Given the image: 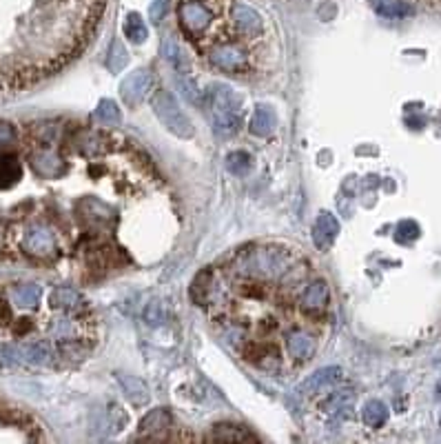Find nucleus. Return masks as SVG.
<instances>
[{"instance_id":"1","label":"nucleus","mask_w":441,"mask_h":444,"mask_svg":"<svg viewBox=\"0 0 441 444\" xmlns=\"http://www.w3.org/2000/svg\"><path fill=\"white\" fill-rule=\"evenodd\" d=\"M191 298L213 334L257 373L288 378L331 331V287L288 243H248L195 278Z\"/></svg>"},{"instance_id":"2","label":"nucleus","mask_w":441,"mask_h":444,"mask_svg":"<svg viewBox=\"0 0 441 444\" xmlns=\"http://www.w3.org/2000/svg\"><path fill=\"white\" fill-rule=\"evenodd\" d=\"M231 5L233 3L229 0H180L178 3L180 31L200 54L229 27Z\"/></svg>"},{"instance_id":"3","label":"nucleus","mask_w":441,"mask_h":444,"mask_svg":"<svg viewBox=\"0 0 441 444\" xmlns=\"http://www.w3.org/2000/svg\"><path fill=\"white\" fill-rule=\"evenodd\" d=\"M211 118H213V131H216L218 138H222V141L233 138L242 129V118H244L242 96L235 94L231 87L218 85L216 92H213Z\"/></svg>"},{"instance_id":"4","label":"nucleus","mask_w":441,"mask_h":444,"mask_svg":"<svg viewBox=\"0 0 441 444\" xmlns=\"http://www.w3.org/2000/svg\"><path fill=\"white\" fill-rule=\"evenodd\" d=\"M151 107H154V113L171 134L180 136V138H191L193 136L191 120L184 116V111L180 109L178 100H175L173 94L160 89V92H156L154 98H151Z\"/></svg>"},{"instance_id":"5","label":"nucleus","mask_w":441,"mask_h":444,"mask_svg":"<svg viewBox=\"0 0 441 444\" xmlns=\"http://www.w3.org/2000/svg\"><path fill=\"white\" fill-rule=\"evenodd\" d=\"M151 89H154V76L149 71H135L122 80L120 96L129 107H137L149 96Z\"/></svg>"},{"instance_id":"6","label":"nucleus","mask_w":441,"mask_h":444,"mask_svg":"<svg viewBox=\"0 0 441 444\" xmlns=\"http://www.w3.org/2000/svg\"><path fill=\"white\" fill-rule=\"evenodd\" d=\"M337 234H339L337 218L329 211H322L317 215V220H315V224H313V243H315V247H317L320 251L331 249Z\"/></svg>"},{"instance_id":"7","label":"nucleus","mask_w":441,"mask_h":444,"mask_svg":"<svg viewBox=\"0 0 441 444\" xmlns=\"http://www.w3.org/2000/svg\"><path fill=\"white\" fill-rule=\"evenodd\" d=\"M22 178V164L16 154L0 151V189H11Z\"/></svg>"},{"instance_id":"8","label":"nucleus","mask_w":441,"mask_h":444,"mask_svg":"<svg viewBox=\"0 0 441 444\" xmlns=\"http://www.w3.org/2000/svg\"><path fill=\"white\" fill-rule=\"evenodd\" d=\"M275 127V116L269 107H257L253 120H251V131L255 136H269Z\"/></svg>"},{"instance_id":"9","label":"nucleus","mask_w":441,"mask_h":444,"mask_svg":"<svg viewBox=\"0 0 441 444\" xmlns=\"http://www.w3.org/2000/svg\"><path fill=\"white\" fill-rule=\"evenodd\" d=\"M373 7L384 18H401L410 14V9L404 3H399V0H373Z\"/></svg>"},{"instance_id":"10","label":"nucleus","mask_w":441,"mask_h":444,"mask_svg":"<svg viewBox=\"0 0 441 444\" xmlns=\"http://www.w3.org/2000/svg\"><path fill=\"white\" fill-rule=\"evenodd\" d=\"M386 415H388V409L377 400H371L366 407H364V422L371 429H380L386 422Z\"/></svg>"},{"instance_id":"11","label":"nucleus","mask_w":441,"mask_h":444,"mask_svg":"<svg viewBox=\"0 0 441 444\" xmlns=\"http://www.w3.org/2000/svg\"><path fill=\"white\" fill-rule=\"evenodd\" d=\"M339 369H324V371H320V373H315L308 382L304 385V389L306 391H311V393H320L322 389H329L331 385H335L337 380H339Z\"/></svg>"},{"instance_id":"12","label":"nucleus","mask_w":441,"mask_h":444,"mask_svg":"<svg viewBox=\"0 0 441 444\" xmlns=\"http://www.w3.org/2000/svg\"><path fill=\"white\" fill-rule=\"evenodd\" d=\"M251 164H253V158L246 151H233V154L226 156V169L233 176H246L251 171Z\"/></svg>"},{"instance_id":"13","label":"nucleus","mask_w":441,"mask_h":444,"mask_svg":"<svg viewBox=\"0 0 441 444\" xmlns=\"http://www.w3.org/2000/svg\"><path fill=\"white\" fill-rule=\"evenodd\" d=\"M124 36H127L131 43H144L147 41V27L137 14H129L127 20H124Z\"/></svg>"},{"instance_id":"14","label":"nucleus","mask_w":441,"mask_h":444,"mask_svg":"<svg viewBox=\"0 0 441 444\" xmlns=\"http://www.w3.org/2000/svg\"><path fill=\"white\" fill-rule=\"evenodd\" d=\"M96 116H98V120L103 122V124H109V127H113V124H118L120 122V109H118V105L113 103V100H100V105H98V109H96Z\"/></svg>"},{"instance_id":"15","label":"nucleus","mask_w":441,"mask_h":444,"mask_svg":"<svg viewBox=\"0 0 441 444\" xmlns=\"http://www.w3.org/2000/svg\"><path fill=\"white\" fill-rule=\"evenodd\" d=\"M169 427H171V417L165 409H158L154 413H149L140 424L142 431H167Z\"/></svg>"},{"instance_id":"16","label":"nucleus","mask_w":441,"mask_h":444,"mask_svg":"<svg viewBox=\"0 0 441 444\" xmlns=\"http://www.w3.org/2000/svg\"><path fill=\"white\" fill-rule=\"evenodd\" d=\"M124 65H127V52H124L120 43H113L111 56H109V69L111 71H120Z\"/></svg>"},{"instance_id":"17","label":"nucleus","mask_w":441,"mask_h":444,"mask_svg":"<svg viewBox=\"0 0 441 444\" xmlns=\"http://www.w3.org/2000/svg\"><path fill=\"white\" fill-rule=\"evenodd\" d=\"M167 7H169V0H156V3L151 5V18H154V22L162 20V16H165Z\"/></svg>"}]
</instances>
